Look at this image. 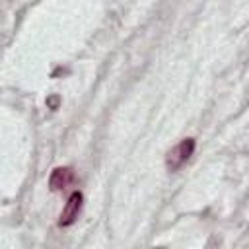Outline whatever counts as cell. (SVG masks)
<instances>
[{
	"mask_svg": "<svg viewBox=\"0 0 249 249\" xmlns=\"http://www.w3.org/2000/svg\"><path fill=\"white\" fill-rule=\"evenodd\" d=\"M195 138H183L179 144H175L167 154H165V169L167 171H177L179 167H183L189 158L195 152Z\"/></svg>",
	"mask_w": 249,
	"mask_h": 249,
	"instance_id": "6da1fadb",
	"label": "cell"
},
{
	"mask_svg": "<svg viewBox=\"0 0 249 249\" xmlns=\"http://www.w3.org/2000/svg\"><path fill=\"white\" fill-rule=\"evenodd\" d=\"M82 204H84V195H82L80 191H74V193L68 196L66 206H64L62 212H60L58 226H60V228H68V226H72V224L78 220L80 212H82Z\"/></svg>",
	"mask_w": 249,
	"mask_h": 249,
	"instance_id": "7a4b0ae2",
	"label": "cell"
},
{
	"mask_svg": "<svg viewBox=\"0 0 249 249\" xmlns=\"http://www.w3.org/2000/svg\"><path fill=\"white\" fill-rule=\"evenodd\" d=\"M74 181H76V173H74L72 167H68V165L56 167V169H53V173L49 177V189L54 191V193L66 191Z\"/></svg>",
	"mask_w": 249,
	"mask_h": 249,
	"instance_id": "3957f363",
	"label": "cell"
}]
</instances>
